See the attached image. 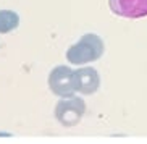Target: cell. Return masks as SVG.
I'll return each instance as SVG.
<instances>
[{"label": "cell", "instance_id": "obj_1", "mask_svg": "<svg viewBox=\"0 0 147 144\" xmlns=\"http://www.w3.org/2000/svg\"><path fill=\"white\" fill-rule=\"evenodd\" d=\"M105 45L102 37L94 32H87L66 50V60L71 65H86L99 60L104 55Z\"/></svg>", "mask_w": 147, "mask_h": 144}, {"label": "cell", "instance_id": "obj_2", "mask_svg": "<svg viewBox=\"0 0 147 144\" xmlns=\"http://www.w3.org/2000/svg\"><path fill=\"white\" fill-rule=\"evenodd\" d=\"M86 114V102L81 97H63L55 105V118L63 126H76Z\"/></svg>", "mask_w": 147, "mask_h": 144}, {"label": "cell", "instance_id": "obj_3", "mask_svg": "<svg viewBox=\"0 0 147 144\" xmlns=\"http://www.w3.org/2000/svg\"><path fill=\"white\" fill-rule=\"evenodd\" d=\"M49 89L58 97H71L74 96V70L66 65L55 66L47 79Z\"/></svg>", "mask_w": 147, "mask_h": 144}, {"label": "cell", "instance_id": "obj_4", "mask_svg": "<svg viewBox=\"0 0 147 144\" xmlns=\"http://www.w3.org/2000/svg\"><path fill=\"white\" fill-rule=\"evenodd\" d=\"M108 7L112 13L123 18H138L147 16V0H108Z\"/></svg>", "mask_w": 147, "mask_h": 144}, {"label": "cell", "instance_id": "obj_5", "mask_svg": "<svg viewBox=\"0 0 147 144\" xmlns=\"http://www.w3.org/2000/svg\"><path fill=\"white\" fill-rule=\"evenodd\" d=\"M100 86V76L95 68L92 66H82L74 71V89L84 96H91L97 92Z\"/></svg>", "mask_w": 147, "mask_h": 144}, {"label": "cell", "instance_id": "obj_6", "mask_svg": "<svg viewBox=\"0 0 147 144\" xmlns=\"http://www.w3.org/2000/svg\"><path fill=\"white\" fill-rule=\"evenodd\" d=\"M20 26V16L13 10H0V34H7Z\"/></svg>", "mask_w": 147, "mask_h": 144}]
</instances>
